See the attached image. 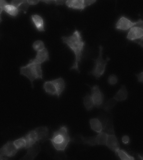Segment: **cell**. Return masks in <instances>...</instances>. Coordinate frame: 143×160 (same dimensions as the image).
<instances>
[{"label":"cell","mask_w":143,"mask_h":160,"mask_svg":"<svg viewBox=\"0 0 143 160\" xmlns=\"http://www.w3.org/2000/svg\"><path fill=\"white\" fill-rule=\"evenodd\" d=\"M20 73L29 80L32 88H34L33 82L35 80L43 79L41 64L33 59L30 60L27 64L20 67Z\"/></svg>","instance_id":"3957f363"},{"label":"cell","mask_w":143,"mask_h":160,"mask_svg":"<svg viewBox=\"0 0 143 160\" xmlns=\"http://www.w3.org/2000/svg\"><path fill=\"white\" fill-rule=\"evenodd\" d=\"M115 155L122 160H134L135 159L133 156L128 153L126 151L119 149L115 152Z\"/></svg>","instance_id":"44dd1931"},{"label":"cell","mask_w":143,"mask_h":160,"mask_svg":"<svg viewBox=\"0 0 143 160\" xmlns=\"http://www.w3.org/2000/svg\"><path fill=\"white\" fill-rule=\"evenodd\" d=\"M3 10L9 16L13 17H16L20 12L18 8L10 3L6 5L3 7Z\"/></svg>","instance_id":"d6986e66"},{"label":"cell","mask_w":143,"mask_h":160,"mask_svg":"<svg viewBox=\"0 0 143 160\" xmlns=\"http://www.w3.org/2000/svg\"><path fill=\"white\" fill-rule=\"evenodd\" d=\"M8 159L9 158H7L4 157V156L0 154V160H6Z\"/></svg>","instance_id":"e575fe53"},{"label":"cell","mask_w":143,"mask_h":160,"mask_svg":"<svg viewBox=\"0 0 143 160\" xmlns=\"http://www.w3.org/2000/svg\"><path fill=\"white\" fill-rule=\"evenodd\" d=\"M55 0H40V1H41V2L47 4L55 3Z\"/></svg>","instance_id":"836d02e7"},{"label":"cell","mask_w":143,"mask_h":160,"mask_svg":"<svg viewBox=\"0 0 143 160\" xmlns=\"http://www.w3.org/2000/svg\"><path fill=\"white\" fill-rule=\"evenodd\" d=\"M40 0H27L28 3L31 6L37 5L40 2Z\"/></svg>","instance_id":"f546056e"},{"label":"cell","mask_w":143,"mask_h":160,"mask_svg":"<svg viewBox=\"0 0 143 160\" xmlns=\"http://www.w3.org/2000/svg\"><path fill=\"white\" fill-rule=\"evenodd\" d=\"M128 93L125 85H122L120 89L113 98L117 102L125 101L127 98Z\"/></svg>","instance_id":"ac0fdd59"},{"label":"cell","mask_w":143,"mask_h":160,"mask_svg":"<svg viewBox=\"0 0 143 160\" xmlns=\"http://www.w3.org/2000/svg\"><path fill=\"white\" fill-rule=\"evenodd\" d=\"M33 60L38 63L42 64L50 60L48 51L45 48L41 51L37 52L36 57Z\"/></svg>","instance_id":"9a60e30c"},{"label":"cell","mask_w":143,"mask_h":160,"mask_svg":"<svg viewBox=\"0 0 143 160\" xmlns=\"http://www.w3.org/2000/svg\"><path fill=\"white\" fill-rule=\"evenodd\" d=\"M108 136V134L103 131L91 137H85L81 134H78L71 138V142L79 144L87 145L90 146L98 145L106 146Z\"/></svg>","instance_id":"277c9868"},{"label":"cell","mask_w":143,"mask_h":160,"mask_svg":"<svg viewBox=\"0 0 143 160\" xmlns=\"http://www.w3.org/2000/svg\"><path fill=\"white\" fill-rule=\"evenodd\" d=\"M138 78V81L139 82L143 83V71L139 74H135Z\"/></svg>","instance_id":"f1b7e54d"},{"label":"cell","mask_w":143,"mask_h":160,"mask_svg":"<svg viewBox=\"0 0 143 160\" xmlns=\"http://www.w3.org/2000/svg\"><path fill=\"white\" fill-rule=\"evenodd\" d=\"M83 100L84 107L87 111H91L95 106L91 95L89 93H87L83 98Z\"/></svg>","instance_id":"ffe728a7"},{"label":"cell","mask_w":143,"mask_h":160,"mask_svg":"<svg viewBox=\"0 0 143 160\" xmlns=\"http://www.w3.org/2000/svg\"><path fill=\"white\" fill-rule=\"evenodd\" d=\"M137 157L139 159L143 160V156H141V155L140 154H137Z\"/></svg>","instance_id":"d590c367"},{"label":"cell","mask_w":143,"mask_h":160,"mask_svg":"<svg viewBox=\"0 0 143 160\" xmlns=\"http://www.w3.org/2000/svg\"><path fill=\"white\" fill-rule=\"evenodd\" d=\"M29 6L30 5L28 3H23L20 5V6L18 8L19 9L20 11H23V12H25L27 11Z\"/></svg>","instance_id":"484cf974"},{"label":"cell","mask_w":143,"mask_h":160,"mask_svg":"<svg viewBox=\"0 0 143 160\" xmlns=\"http://www.w3.org/2000/svg\"><path fill=\"white\" fill-rule=\"evenodd\" d=\"M19 151L15 146L13 141H9L0 148V154L8 158L14 157Z\"/></svg>","instance_id":"ba28073f"},{"label":"cell","mask_w":143,"mask_h":160,"mask_svg":"<svg viewBox=\"0 0 143 160\" xmlns=\"http://www.w3.org/2000/svg\"><path fill=\"white\" fill-rule=\"evenodd\" d=\"M1 15H0V18H1Z\"/></svg>","instance_id":"74e56055"},{"label":"cell","mask_w":143,"mask_h":160,"mask_svg":"<svg viewBox=\"0 0 143 160\" xmlns=\"http://www.w3.org/2000/svg\"><path fill=\"white\" fill-rule=\"evenodd\" d=\"M31 20L38 31L40 32L45 31V21L42 17L38 14L32 15Z\"/></svg>","instance_id":"5bb4252c"},{"label":"cell","mask_w":143,"mask_h":160,"mask_svg":"<svg viewBox=\"0 0 143 160\" xmlns=\"http://www.w3.org/2000/svg\"><path fill=\"white\" fill-rule=\"evenodd\" d=\"M61 39L63 42L66 44L75 54V62L70 69L75 70L80 73L79 64L82 58L83 52L85 45V41H83L81 32L76 29L71 36H62Z\"/></svg>","instance_id":"6da1fadb"},{"label":"cell","mask_w":143,"mask_h":160,"mask_svg":"<svg viewBox=\"0 0 143 160\" xmlns=\"http://www.w3.org/2000/svg\"><path fill=\"white\" fill-rule=\"evenodd\" d=\"M106 146L114 152L120 148V145L115 133L109 134Z\"/></svg>","instance_id":"7c38bea8"},{"label":"cell","mask_w":143,"mask_h":160,"mask_svg":"<svg viewBox=\"0 0 143 160\" xmlns=\"http://www.w3.org/2000/svg\"><path fill=\"white\" fill-rule=\"evenodd\" d=\"M122 141L123 143L124 144H129L130 142V138L127 135H125V136H123L122 138Z\"/></svg>","instance_id":"83f0119b"},{"label":"cell","mask_w":143,"mask_h":160,"mask_svg":"<svg viewBox=\"0 0 143 160\" xmlns=\"http://www.w3.org/2000/svg\"><path fill=\"white\" fill-rule=\"evenodd\" d=\"M143 37V29L137 26H133L129 30L126 38L129 41H134Z\"/></svg>","instance_id":"30bf717a"},{"label":"cell","mask_w":143,"mask_h":160,"mask_svg":"<svg viewBox=\"0 0 143 160\" xmlns=\"http://www.w3.org/2000/svg\"><path fill=\"white\" fill-rule=\"evenodd\" d=\"M26 150V154L21 159V160H34L41 151V147L40 143H36Z\"/></svg>","instance_id":"8fae6325"},{"label":"cell","mask_w":143,"mask_h":160,"mask_svg":"<svg viewBox=\"0 0 143 160\" xmlns=\"http://www.w3.org/2000/svg\"><path fill=\"white\" fill-rule=\"evenodd\" d=\"M67 0H55V4L56 5H63L66 3Z\"/></svg>","instance_id":"4dcf8cb0"},{"label":"cell","mask_w":143,"mask_h":160,"mask_svg":"<svg viewBox=\"0 0 143 160\" xmlns=\"http://www.w3.org/2000/svg\"><path fill=\"white\" fill-rule=\"evenodd\" d=\"M25 3H28L27 0H12L10 2L11 4L18 8L19 6Z\"/></svg>","instance_id":"d4e9b609"},{"label":"cell","mask_w":143,"mask_h":160,"mask_svg":"<svg viewBox=\"0 0 143 160\" xmlns=\"http://www.w3.org/2000/svg\"><path fill=\"white\" fill-rule=\"evenodd\" d=\"M2 18H1H1H0V23H1V22H2Z\"/></svg>","instance_id":"8d00e7d4"},{"label":"cell","mask_w":143,"mask_h":160,"mask_svg":"<svg viewBox=\"0 0 143 160\" xmlns=\"http://www.w3.org/2000/svg\"><path fill=\"white\" fill-rule=\"evenodd\" d=\"M65 4L69 8L73 9L82 11L85 9L84 0H67Z\"/></svg>","instance_id":"2e32d148"},{"label":"cell","mask_w":143,"mask_h":160,"mask_svg":"<svg viewBox=\"0 0 143 160\" xmlns=\"http://www.w3.org/2000/svg\"><path fill=\"white\" fill-rule=\"evenodd\" d=\"M90 87L91 89V96L93 101L95 107L98 108H103L104 106L103 93L97 85Z\"/></svg>","instance_id":"52a82bcc"},{"label":"cell","mask_w":143,"mask_h":160,"mask_svg":"<svg viewBox=\"0 0 143 160\" xmlns=\"http://www.w3.org/2000/svg\"><path fill=\"white\" fill-rule=\"evenodd\" d=\"M137 21H133L125 16H121L118 20L115 25V28L119 31H129L133 26H136Z\"/></svg>","instance_id":"9c48e42d"},{"label":"cell","mask_w":143,"mask_h":160,"mask_svg":"<svg viewBox=\"0 0 143 160\" xmlns=\"http://www.w3.org/2000/svg\"><path fill=\"white\" fill-rule=\"evenodd\" d=\"M38 136L39 142L43 143L49 139V129L46 126H40L35 128Z\"/></svg>","instance_id":"4fadbf2b"},{"label":"cell","mask_w":143,"mask_h":160,"mask_svg":"<svg viewBox=\"0 0 143 160\" xmlns=\"http://www.w3.org/2000/svg\"><path fill=\"white\" fill-rule=\"evenodd\" d=\"M8 3L6 0H0V6L3 8V7Z\"/></svg>","instance_id":"d6a6232c"},{"label":"cell","mask_w":143,"mask_h":160,"mask_svg":"<svg viewBox=\"0 0 143 160\" xmlns=\"http://www.w3.org/2000/svg\"><path fill=\"white\" fill-rule=\"evenodd\" d=\"M134 42L138 44L140 47L143 48V37L140 38V39L137 40V41H134Z\"/></svg>","instance_id":"1f68e13d"},{"label":"cell","mask_w":143,"mask_h":160,"mask_svg":"<svg viewBox=\"0 0 143 160\" xmlns=\"http://www.w3.org/2000/svg\"><path fill=\"white\" fill-rule=\"evenodd\" d=\"M32 47L34 50L36 52H38L45 48V43L41 40L35 41L33 44Z\"/></svg>","instance_id":"603a6c76"},{"label":"cell","mask_w":143,"mask_h":160,"mask_svg":"<svg viewBox=\"0 0 143 160\" xmlns=\"http://www.w3.org/2000/svg\"><path fill=\"white\" fill-rule=\"evenodd\" d=\"M48 140L58 153L65 154V150L71 142V137L69 135L67 126L62 125L58 129L53 131L52 136Z\"/></svg>","instance_id":"7a4b0ae2"},{"label":"cell","mask_w":143,"mask_h":160,"mask_svg":"<svg viewBox=\"0 0 143 160\" xmlns=\"http://www.w3.org/2000/svg\"><path fill=\"white\" fill-rule=\"evenodd\" d=\"M90 128L94 132L100 133L103 131V126L101 121L98 118H92L89 120Z\"/></svg>","instance_id":"e0dca14e"},{"label":"cell","mask_w":143,"mask_h":160,"mask_svg":"<svg viewBox=\"0 0 143 160\" xmlns=\"http://www.w3.org/2000/svg\"><path fill=\"white\" fill-rule=\"evenodd\" d=\"M103 47L100 46L99 47V57L96 59H93L95 62V66L93 69L89 72V74L93 75L97 79L100 78L104 74L108 62L110 60L108 57L105 60L103 58Z\"/></svg>","instance_id":"8992f818"},{"label":"cell","mask_w":143,"mask_h":160,"mask_svg":"<svg viewBox=\"0 0 143 160\" xmlns=\"http://www.w3.org/2000/svg\"><path fill=\"white\" fill-rule=\"evenodd\" d=\"M108 83L111 86H114L117 83L118 78L116 75L112 74L109 76L108 79Z\"/></svg>","instance_id":"cb8c5ba5"},{"label":"cell","mask_w":143,"mask_h":160,"mask_svg":"<svg viewBox=\"0 0 143 160\" xmlns=\"http://www.w3.org/2000/svg\"><path fill=\"white\" fill-rule=\"evenodd\" d=\"M13 141L15 146L19 150L26 148V141L24 136L16 139Z\"/></svg>","instance_id":"7402d4cb"},{"label":"cell","mask_w":143,"mask_h":160,"mask_svg":"<svg viewBox=\"0 0 143 160\" xmlns=\"http://www.w3.org/2000/svg\"><path fill=\"white\" fill-rule=\"evenodd\" d=\"M97 0H84V7L85 8L88 6H91V5L95 3Z\"/></svg>","instance_id":"4316f807"},{"label":"cell","mask_w":143,"mask_h":160,"mask_svg":"<svg viewBox=\"0 0 143 160\" xmlns=\"http://www.w3.org/2000/svg\"><path fill=\"white\" fill-rule=\"evenodd\" d=\"M65 80L61 77L51 81H45L43 85V89L46 93L51 96H56L58 98L65 91Z\"/></svg>","instance_id":"5b68a950"}]
</instances>
